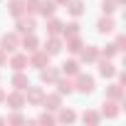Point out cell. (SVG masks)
Listing matches in <instances>:
<instances>
[{"label":"cell","mask_w":126,"mask_h":126,"mask_svg":"<svg viewBox=\"0 0 126 126\" xmlns=\"http://www.w3.org/2000/svg\"><path fill=\"white\" fill-rule=\"evenodd\" d=\"M59 121H74V111H59Z\"/></svg>","instance_id":"27"},{"label":"cell","mask_w":126,"mask_h":126,"mask_svg":"<svg viewBox=\"0 0 126 126\" xmlns=\"http://www.w3.org/2000/svg\"><path fill=\"white\" fill-rule=\"evenodd\" d=\"M57 87H59V94H72V89H74V84L69 79H57Z\"/></svg>","instance_id":"15"},{"label":"cell","mask_w":126,"mask_h":126,"mask_svg":"<svg viewBox=\"0 0 126 126\" xmlns=\"http://www.w3.org/2000/svg\"><path fill=\"white\" fill-rule=\"evenodd\" d=\"M109 96H111V99H119V96H121V87H119V84H111V89H109Z\"/></svg>","instance_id":"28"},{"label":"cell","mask_w":126,"mask_h":126,"mask_svg":"<svg viewBox=\"0 0 126 126\" xmlns=\"http://www.w3.org/2000/svg\"><path fill=\"white\" fill-rule=\"evenodd\" d=\"M99 72H101L104 77H111V74H114V64H111V62H101V67H99Z\"/></svg>","instance_id":"24"},{"label":"cell","mask_w":126,"mask_h":126,"mask_svg":"<svg viewBox=\"0 0 126 126\" xmlns=\"http://www.w3.org/2000/svg\"><path fill=\"white\" fill-rule=\"evenodd\" d=\"M10 64H13V69H15V72H20V69H25V67L30 64V62H27V57H25V54H15V57L10 59Z\"/></svg>","instance_id":"6"},{"label":"cell","mask_w":126,"mask_h":126,"mask_svg":"<svg viewBox=\"0 0 126 126\" xmlns=\"http://www.w3.org/2000/svg\"><path fill=\"white\" fill-rule=\"evenodd\" d=\"M5 62V49H0V64Z\"/></svg>","instance_id":"32"},{"label":"cell","mask_w":126,"mask_h":126,"mask_svg":"<svg viewBox=\"0 0 126 126\" xmlns=\"http://www.w3.org/2000/svg\"><path fill=\"white\" fill-rule=\"evenodd\" d=\"M40 121H42V124H52V121H54V116H49V114H42V116H40Z\"/></svg>","instance_id":"31"},{"label":"cell","mask_w":126,"mask_h":126,"mask_svg":"<svg viewBox=\"0 0 126 126\" xmlns=\"http://www.w3.org/2000/svg\"><path fill=\"white\" fill-rule=\"evenodd\" d=\"M59 49H62V42H59L57 37H52V40H47V45H45V52H47V54H57Z\"/></svg>","instance_id":"11"},{"label":"cell","mask_w":126,"mask_h":126,"mask_svg":"<svg viewBox=\"0 0 126 126\" xmlns=\"http://www.w3.org/2000/svg\"><path fill=\"white\" fill-rule=\"evenodd\" d=\"M57 79H59V72H57L54 67H47V69L42 67V82H47V84H54Z\"/></svg>","instance_id":"5"},{"label":"cell","mask_w":126,"mask_h":126,"mask_svg":"<svg viewBox=\"0 0 126 126\" xmlns=\"http://www.w3.org/2000/svg\"><path fill=\"white\" fill-rule=\"evenodd\" d=\"M0 124H3V116H0Z\"/></svg>","instance_id":"35"},{"label":"cell","mask_w":126,"mask_h":126,"mask_svg":"<svg viewBox=\"0 0 126 126\" xmlns=\"http://www.w3.org/2000/svg\"><path fill=\"white\" fill-rule=\"evenodd\" d=\"M47 62H49V54L47 52H32V59H30V64L32 67H37V69H42V67H47Z\"/></svg>","instance_id":"2"},{"label":"cell","mask_w":126,"mask_h":126,"mask_svg":"<svg viewBox=\"0 0 126 126\" xmlns=\"http://www.w3.org/2000/svg\"><path fill=\"white\" fill-rule=\"evenodd\" d=\"M62 27H64V25H62L59 20H49V22H47V30H49V35H59V32H62Z\"/></svg>","instance_id":"19"},{"label":"cell","mask_w":126,"mask_h":126,"mask_svg":"<svg viewBox=\"0 0 126 126\" xmlns=\"http://www.w3.org/2000/svg\"><path fill=\"white\" fill-rule=\"evenodd\" d=\"M0 49L15 52V49H17V35H5V37H3V47H0Z\"/></svg>","instance_id":"4"},{"label":"cell","mask_w":126,"mask_h":126,"mask_svg":"<svg viewBox=\"0 0 126 126\" xmlns=\"http://www.w3.org/2000/svg\"><path fill=\"white\" fill-rule=\"evenodd\" d=\"M116 114H119L116 104L114 101H104V116H116Z\"/></svg>","instance_id":"22"},{"label":"cell","mask_w":126,"mask_h":126,"mask_svg":"<svg viewBox=\"0 0 126 126\" xmlns=\"http://www.w3.org/2000/svg\"><path fill=\"white\" fill-rule=\"evenodd\" d=\"M62 72L64 74H79V62H74V59L64 62V64H62Z\"/></svg>","instance_id":"13"},{"label":"cell","mask_w":126,"mask_h":126,"mask_svg":"<svg viewBox=\"0 0 126 126\" xmlns=\"http://www.w3.org/2000/svg\"><path fill=\"white\" fill-rule=\"evenodd\" d=\"M37 13H40V15H45V17L54 15V3H52V0H45V3L40 0V8H37Z\"/></svg>","instance_id":"7"},{"label":"cell","mask_w":126,"mask_h":126,"mask_svg":"<svg viewBox=\"0 0 126 126\" xmlns=\"http://www.w3.org/2000/svg\"><path fill=\"white\" fill-rule=\"evenodd\" d=\"M0 101H5V94H3V89H0Z\"/></svg>","instance_id":"33"},{"label":"cell","mask_w":126,"mask_h":126,"mask_svg":"<svg viewBox=\"0 0 126 126\" xmlns=\"http://www.w3.org/2000/svg\"><path fill=\"white\" fill-rule=\"evenodd\" d=\"M116 52H119V49H116V45H106V49H104V54H106V57H114Z\"/></svg>","instance_id":"30"},{"label":"cell","mask_w":126,"mask_h":126,"mask_svg":"<svg viewBox=\"0 0 126 126\" xmlns=\"http://www.w3.org/2000/svg\"><path fill=\"white\" fill-rule=\"evenodd\" d=\"M8 10H10L13 17H22V15L27 13V10H25V0H10V8H8Z\"/></svg>","instance_id":"3"},{"label":"cell","mask_w":126,"mask_h":126,"mask_svg":"<svg viewBox=\"0 0 126 126\" xmlns=\"http://www.w3.org/2000/svg\"><path fill=\"white\" fill-rule=\"evenodd\" d=\"M37 8H40V0H27L25 3V10H30V13H37Z\"/></svg>","instance_id":"26"},{"label":"cell","mask_w":126,"mask_h":126,"mask_svg":"<svg viewBox=\"0 0 126 126\" xmlns=\"http://www.w3.org/2000/svg\"><path fill=\"white\" fill-rule=\"evenodd\" d=\"M101 10H104L106 15H111V13L116 10V3H114V0H101Z\"/></svg>","instance_id":"23"},{"label":"cell","mask_w":126,"mask_h":126,"mask_svg":"<svg viewBox=\"0 0 126 126\" xmlns=\"http://www.w3.org/2000/svg\"><path fill=\"white\" fill-rule=\"evenodd\" d=\"M57 3H69V0H57Z\"/></svg>","instance_id":"34"},{"label":"cell","mask_w":126,"mask_h":126,"mask_svg":"<svg viewBox=\"0 0 126 126\" xmlns=\"http://www.w3.org/2000/svg\"><path fill=\"white\" fill-rule=\"evenodd\" d=\"M79 87V92H84V94H92L94 92V77H89V74H79V82H77Z\"/></svg>","instance_id":"1"},{"label":"cell","mask_w":126,"mask_h":126,"mask_svg":"<svg viewBox=\"0 0 126 126\" xmlns=\"http://www.w3.org/2000/svg\"><path fill=\"white\" fill-rule=\"evenodd\" d=\"M5 101L13 106V109H20L22 104H25V96L20 94V92H15V94H10V96H5Z\"/></svg>","instance_id":"10"},{"label":"cell","mask_w":126,"mask_h":126,"mask_svg":"<svg viewBox=\"0 0 126 126\" xmlns=\"http://www.w3.org/2000/svg\"><path fill=\"white\" fill-rule=\"evenodd\" d=\"M84 121H89V124H96V121H99V114H94V111H87V114H84Z\"/></svg>","instance_id":"29"},{"label":"cell","mask_w":126,"mask_h":126,"mask_svg":"<svg viewBox=\"0 0 126 126\" xmlns=\"http://www.w3.org/2000/svg\"><path fill=\"white\" fill-rule=\"evenodd\" d=\"M32 30H35V20H32V17H25V20H20V22H17V32H20V35L32 32Z\"/></svg>","instance_id":"8"},{"label":"cell","mask_w":126,"mask_h":126,"mask_svg":"<svg viewBox=\"0 0 126 126\" xmlns=\"http://www.w3.org/2000/svg\"><path fill=\"white\" fill-rule=\"evenodd\" d=\"M69 13H72L74 17H79V15L84 13V3H82V0H72V3H69Z\"/></svg>","instance_id":"16"},{"label":"cell","mask_w":126,"mask_h":126,"mask_svg":"<svg viewBox=\"0 0 126 126\" xmlns=\"http://www.w3.org/2000/svg\"><path fill=\"white\" fill-rule=\"evenodd\" d=\"M13 84H15V89H17V92H22V89H27V87H30L27 77H22V74H15V77H13Z\"/></svg>","instance_id":"14"},{"label":"cell","mask_w":126,"mask_h":126,"mask_svg":"<svg viewBox=\"0 0 126 126\" xmlns=\"http://www.w3.org/2000/svg\"><path fill=\"white\" fill-rule=\"evenodd\" d=\"M67 49H69V52H79V49H82V40H79L77 35L69 37V40H67Z\"/></svg>","instance_id":"18"},{"label":"cell","mask_w":126,"mask_h":126,"mask_svg":"<svg viewBox=\"0 0 126 126\" xmlns=\"http://www.w3.org/2000/svg\"><path fill=\"white\" fill-rule=\"evenodd\" d=\"M42 99H45V106L47 109H52V111L59 109V94H49V96H42Z\"/></svg>","instance_id":"12"},{"label":"cell","mask_w":126,"mask_h":126,"mask_svg":"<svg viewBox=\"0 0 126 126\" xmlns=\"http://www.w3.org/2000/svg\"><path fill=\"white\" fill-rule=\"evenodd\" d=\"M27 89H30V87H27ZM27 99H30L32 104H40V101H42V92H40V89H30V92H27Z\"/></svg>","instance_id":"21"},{"label":"cell","mask_w":126,"mask_h":126,"mask_svg":"<svg viewBox=\"0 0 126 126\" xmlns=\"http://www.w3.org/2000/svg\"><path fill=\"white\" fill-rule=\"evenodd\" d=\"M111 30H114V20H111V17L99 20V32H111Z\"/></svg>","instance_id":"20"},{"label":"cell","mask_w":126,"mask_h":126,"mask_svg":"<svg viewBox=\"0 0 126 126\" xmlns=\"http://www.w3.org/2000/svg\"><path fill=\"white\" fill-rule=\"evenodd\" d=\"M64 35H67V37H74V35H79V25H77V22H69V25L64 27Z\"/></svg>","instance_id":"25"},{"label":"cell","mask_w":126,"mask_h":126,"mask_svg":"<svg viewBox=\"0 0 126 126\" xmlns=\"http://www.w3.org/2000/svg\"><path fill=\"white\" fill-rule=\"evenodd\" d=\"M82 59H87V62H96V59H99V49H96L94 45H89L87 49H82Z\"/></svg>","instance_id":"9"},{"label":"cell","mask_w":126,"mask_h":126,"mask_svg":"<svg viewBox=\"0 0 126 126\" xmlns=\"http://www.w3.org/2000/svg\"><path fill=\"white\" fill-rule=\"evenodd\" d=\"M37 37H32V32H30V37H25V42H22V47H25V52H35L37 49Z\"/></svg>","instance_id":"17"}]
</instances>
